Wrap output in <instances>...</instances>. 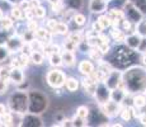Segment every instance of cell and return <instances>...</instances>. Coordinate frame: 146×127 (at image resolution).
Instances as JSON below:
<instances>
[{
    "mask_svg": "<svg viewBox=\"0 0 146 127\" xmlns=\"http://www.w3.org/2000/svg\"><path fill=\"white\" fill-rule=\"evenodd\" d=\"M126 86L131 92H141L146 88V72L141 67H133L125 74Z\"/></svg>",
    "mask_w": 146,
    "mask_h": 127,
    "instance_id": "obj_1",
    "label": "cell"
},
{
    "mask_svg": "<svg viewBox=\"0 0 146 127\" xmlns=\"http://www.w3.org/2000/svg\"><path fill=\"white\" fill-rule=\"evenodd\" d=\"M47 104H48V99L43 93L33 90L28 94V111H29V113H42L47 108Z\"/></svg>",
    "mask_w": 146,
    "mask_h": 127,
    "instance_id": "obj_2",
    "label": "cell"
},
{
    "mask_svg": "<svg viewBox=\"0 0 146 127\" xmlns=\"http://www.w3.org/2000/svg\"><path fill=\"white\" fill-rule=\"evenodd\" d=\"M9 111L17 114L26 113L28 111V94L23 92H15L9 98Z\"/></svg>",
    "mask_w": 146,
    "mask_h": 127,
    "instance_id": "obj_3",
    "label": "cell"
},
{
    "mask_svg": "<svg viewBox=\"0 0 146 127\" xmlns=\"http://www.w3.org/2000/svg\"><path fill=\"white\" fill-rule=\"evenodd\" d=\"M65 74L60 70H51L47 74V83H48L50 86L52 88H60L65 84Z\"/></svg>",
    "mask_w": 146,
    "mask_h": 127,
    "instance_id": "obj_4",
    "label": "cell"
},
{
    "mask_svg": "<svg viewBox=\"0 0 146 127\" xmlns=\"http://www.w3.org/2000/svg\"><path fill=\"white\" fill-rule=\"evenodd\" d=\"M21 126H27V127H36V126H42V120L38 117L36 113H28L26 114L21 121Z\"/></svg>",
    "mask_w": 146,
    "mask_h": 127,
    "instance_id": "obj_5",
    "label": "cell"
},
{
    "mask_svg": "<svg viewBox=\"0 0 146 127\" xmlns=\"http://www.w3.org/2000/svg\"><path fill=\"white\" fill-rule=\"evenodd\" d=\"M9 81L15 85L24 83V74L21 67H10L9 70Z\"/></svg>",
    "mask_w": 146,
    "mask_h": 127,
    "instance_id": "obj_6",
    "label": "cell"
},
{
    "mask_svg": "<svg viewBox=\"0 0 146 127\" xmlns=\"http://www.w3.org/2000/svg\"><path fill=\"white\" fill-rule=\"evenodd\" d=\"M116 57L121 65H125L126 63L127 64L131 63V60H132V57H133V53H132V51L125 49V47H119L116 53Z\"/></svg>",
    "mask_w": 146,
    "mask_h": 127,
    "instance_id": "obj_7",
    "label": "cell"
},
{
    "mask_svg": "<svg viewBox=\"0 0 146 127\" xmlns=\"http://www.w3.org/2000/svg\"><path fill=\"white\" fill-rule=\"evenodd\" d=\"M95 97H97L98 102H100V103H106L107 100H109L111 93L108 90V86L99 85L98 88H95Z\"/></svg>",
    "mask_w": 146,
    "mask_h": 127,
    "instance_id": "obj_8",
    "label": "cell"
},
{
    "mask_svg": "<svg viewBox=\"0 0 146 127\" xmlns=\"http://www.w3.org/2000/svg\"><path fill=\"white\" fill-rule=\"evenodd\" d=\"M127 18L130 19V21L139 23V22L141 21V13L137 10L136 7H133V5H130V7L127 8Z\"/></svg>",
    "mask_w": 146,
    "mask_h": 127,
    "instance_id": "obj_9",
    "label": "cell"
},
{
    "mask_svg": "<svg viewBox=\"0 0 146 127\" xmlns=\"http://www.w3.org/2000/svg\"><path fill=\"white\" fill-rule=\"evenodd\" d=\"M106 8H107L106 0H92V3H90V10L94 13L103 12Z\"/></svg>",
    "mask_w": 146,
    "mask_h": 127,
    "instance_id": "obj_10",
    "label": "cell"
},
{
    "mask_svg": "<svg viewBox=\"0 0 146 127\" xmlns=\"http://www.w3.org/2000/svg\"><path fill=\"white\" fill-rule=\"evenodd\" d=\"M118 80H119V74L116 71H111L108 76V80H107V86L109 89H114L118 85Z\"/></svg>",
    "mask_w": 146,
    "mask_h": 127,
    "instance_id": "obj_11",
    "label": "cell"
},
{
    "mask_svg": "<svg viewBox=\"0 0 146 127\" xmlns=\"http://www.w3.org/2000/svg\"><path fill=\"white\" fill-rule=\"evenodd\" d=\"M93 70H94V66H93V64H92L90 61L84 60V61H81V63L79 64V71L81 72V74L90 75L92 72H93Z\"/></svg>",
    "mask_w": 146,
    "mask_h": 127,
    "instance_id": "obj_12",
    "label": "cell"
},
{
    "mask_svg": "<svg viewBox=\"0 0 146 127\" xmlns=\"http://www.w3.org/2000/svg\"><path fill=\"white\" fill-rule=\"evenodd\" d=\"M43 53L40 52V51H36V50H32L29 55V61H32L35 65H41L43 63Z\"/></svg>",
    "mask_w": 146,
    "mask_h": 127,
    "instance_id": "obj_13",
    "label": "cell"
},
{
    "mask_svg": "<svg viewBox=\"0 0 146 127\" xmlns=\"http://www.w3.org/2000/svg\"><path fill=\"white\" fill-rule=\"evenodd\" d=\"M117 109H118V106H117L116 102H109L107 100L106 102V109H104V113L108 114V116H116L117 114Z\"/></svg>",
    "mask_w": 146,
    "mask_h": 127,
    "instance_id": "obj_14",
    "label": "cell"
},
{
    "mask_svg": "<svg viewBox=\"0 0 146 127\" xmlns=\"http://www.w3.org/2000/svg\"><path fill=\"white\" fill-rule=\"evenodd\" d=\"M140 42H141V39H140V37H137L136 35H132L126 38V43H127V46L131 47V49H137V47L140 46Z\"/></svg>",
    "mask_w": 146,
    "mask_h": 127,
    "instance_id": "obj_15",
    "label": "cell"
},
{
    "mask_svg": "<svg viewBox=\"0 0 146 127\" xmlns=\"http://www.w3.org/2000/svg\"><path fill=\"white\" fill-rule=\"evenodd\" d=\"M123 98H125V93L117 88H114L113 92L111 93V99L113 102H116V103H121L123 100Z\"/></svg>",
    "mask_w": 146,
    "mask_h": 127,
    "instance_id": "obj_16",
    "label": "cell"
},
{
    "mask_svg": "<svg viewBox=\"0 0 146 127\" xmlns=\"http://www.w3.org/2000/svg\"><path fill=\"white\" fill-rule=\"evenodd\" d=\"M65 83H66V88L69 92H76L78 88H79V81L74 78L67 79V80H65Z\"/></svg>",
    "mask_w": 146,
    "mask_h": 127,
    "instance_id": "obj_17",
    "label": "cell"
},
{
    "mask_svg": "<svg viewBox=\"0 0 146 127\" xmlns=\"http://www.w3.org/2000/svg\"><path fill=\"white\" fill-rule=\"evenodd\" d=\"M61 57H62V61L64 63H65L66 65H72L74 64V61H75V56H74V53L71 52V51H65V52H64V55L61 56Z\"/></svg>",
    "mask_w": 146,
    "mask_h": 127,
    "instance_id": "obj_18",
    "label": "cell"
},
{
    "mask_svg": "<svg viewBox=\"0 0 146 127\" xmlns=\"http://www.w3.org/2000/svg\"><path fill=\"white\" fill-rule=\"evenodd\" d=\"M50 64L52 65V66H60L61 64H62V57H61L58 53L53 52L51 56H50Z\"/></svg>",
    "mask_w": 146,
    "mask_h": 127,
    "instance_id": "obj_19",
    "label": "cell"
},
{
    "mask_svg": "<svg viewBox=\"0 0 146 127\" xmlns=\"http://www.w3.org/2000/svg\"><path fill=\"white\" fill-rule=\"evenodd\" d=\"M12 27H13V21L12 19L5 18V17H3V18L0 19V28H1V29L9 31Z\"/></svg>",
    "mask_w": 146,
    "mask_h": 127,
    "instance_id": "obj_20",
    "label": "cell"
},
{
    "mask_svg": "<svg viewBox=\"0 0 146 127\" xmlns=\"http://www.w3.org/2000/svg\"><path fill=\"white\" fill-rule=\"evenodd\" d=\"M9 52H10L9 49L5 45H0V63L7 60L8 56H9Z\"/></svg>",
    "mask_w": 146,
    "mask_h": 127,
    "instance_id": "obj_21",
    "label": "cell"
},
{
    "mask_svg": "<svg viewBox=\"0 0 146 127\" xmlns=\"http://www.w3.org/2000/svg\"><path fill=\"white\" fill-rule=\"evenodd\" d=\"M131 3H133V5L141 10V13H146V0H131Z\"/></svg>",
    "mask_w": 146,
    "mask_h": 127,
    "instance_id": "obj_22",
    "label": "cell"
},
{
    "mask_svg": "<svg viewBox=\"0 0 146 127\" xmlns=\"http://www.w3.org/2000/svg\"><path fill=\"white\" fill-rule=\"evenodd\" d=\"M76 116L81 120H84V118H86L89 116V109L86 108L85 106H81L78 108V112H76Z\"/></svg>",
    "mask_w": 146,
    "mask_h": 127,
    "instance_id": "obj_23",
    "label": "cell"
},
{
    "mask_svg": "<svg viewBox=\"0 0 146 127\" xmlns=\"http://www.w3.org/2000/svg\"><path fill=\"white\" fill-rule=\"evenodd\" d=\"M133 103H135V106H136L137 108H141V107H144L145 104H146L145 95H137V97H135Z\"/></svg>",
    "mask_w": 146,
    "mask_h": 127,
    "instance_id": "obj_24",
    "label": "cell"
},
{
    "mask_svg": "<svg viewBox=\"0 0 146 127\" xmlns=\"http://www.w3.org/2000/svg\"><path fill=\"white\" fill-rule=\"evenodd\" d=\"M53 31H55L56 33H60V35H65L67 32V27H66V24H64V23H56V25L53 27Z\"/></svg>",
    "mask_w": 146,
    "mask_h": 127,
    "instance_id": "obj_25",
    "label": "cell"
},
{
    "mask_svg": "<svg viewBox=\"0 0 146 127\" xmlns=\"http://www.w3.org/2000/svg\"><path fill=\"white\" fill-rule=\"evenodd\" d=\"M12 17L15 21H19V19L23 18V10L21 9V8H13L12 9Z\"/></svg>",
    "mask_w": 146,
    "mask_h": 127,
    "instance_id": "obj_26",
    "label": "cell"
},
{
    "mask_svg": "<svg viewBox=\"0 0 146 127\" xmlns=\"http://www.w3.org/2000/svg\"><path fill=\"white\" fill-rule=\"evenodd\" d=\"M32 10H33V13H35V17H37V18H43V17L46 15V10H44L43 8L41 7V5L33 8Z\"/></svg>",
    "mask_w": 146,
    "mask_h": 127,
    "instance_id": "obj_27",
    "label": "cell"
},
{
    "mask_svg": "<svg viewBox=\"0 0 146 127\" xmlns=\"http://www.w3.org/2000/svg\"><path fill=\"white\" fill-rule=\"evenodd\" d=\"M35 36L38 39H46L47 37H48V32H47L46 29H36Z\"/></svg>",
    "mask_w": 146,
    "mask_h": 127,
    "instance_id": "obj_28",
    "label": "cell"
},
{
    "mask_svg": "<svg viewBox=\"0 0 146 127\" xmlns=\"http://www.w3.org/2000/svg\"><path fill=\"white\" fill-rule=\"evenodd\" d=\"M69 5L71 9H80L83 7V0H69Z\"/></svg>",
    "mask_w": 146,
    "mask_h": 127,
    "instance_id": "obj_29",
    "label": "cell"
},
{
    "mask_svg": "<svg viewBox=\"0 0 146 127\" xmlns=\"http://www.w3.org/2000/svg\"><path fill=\"white\" fill-rule=\"evenodd\" d=\"M8 83L9 80H5V79H0V95L5 94L8 90Z\"/></svg>",
    "mask_w": 146,
    "mask_h": 127,
    "instance_id": "obj_30",
    "label": "cell"
},
{
    "mask_svg": "<svg viewBox=\"0 0 146 127\" xmlns=\"http://www.w3.org/2000/svg\"><path fill=\"white\" fill-rule=\"evenodd\" d=\"M9 38L10 37L8 36V31L7 29H1V31H0V45H5Z\"/></svg>",
    "mask_w": 146,
    "mask_h": 127,
    "instance_id": "obj_31",
    "label": "cell"
},
{
    "mask_svg": "<svg viewBox=\"0 0 146 127\" xmlns=\"http://www.w3.org/2000/svg\"><path fill=\"white\" fill-rule=\"evenodd\" d=\"M9 67H0V79L9 80Z\"/></svg>",
    "mask_w": 146,
    "mask_h": 127,
    "instance_id": "obj_32",
    "label": "cell"
},
{
    "mask_svg": "<svg viewBox=\"0 0 146 127\" xmlns=\"http://www.w3.org/2000/svg\"><path fill=\"white\" fill-rule=\"evenodd\" d=\"M74 21H75V23L76 24L81 25V24L85 23V17H84L83 14H76V15L74 17Z\"/></svg>",
    "mask_w": 146,
    "mask_h": 127,
    "instance_id": "obj_33",
    "label": "cell"
},
{
    "mask_svg": "<svg viewBox=\"0 0 146 127\" xmlns=\"http://www.w3.org/2000/svg\"><path fill=\"white\" fill-rule=\"evenodd\" d=\"M139 33L141 36H146V22H141L140 21L139 24Z\"/></svg>",
    "mask_w": 146,
    "mask_h": 127,
    "instance_id": "obj_34",
    "label": "cell"
},
{
    "mask_svg": "<svg viewBox=\"0 0 146 127\" xmlns=\"http://www.w3.org/2000/svg\"><path fill=\"white\" fill-rule=\"evenodd\" d=\"M98 22H99V24L102 25L103 28L108 27V25L111 24V22H109V19L107 18V17H100V18H99V21H98Z\"/></svg>",
    "mask_w": 146,
    "mask_h": 127,
    "instance_id": "obj_35",
    "label": "cell"
},
{
    "mask_svg": "<svg viewBox=\"0 0 146 127\" xmlns=\"http://www.w3.org/2000/svg\"><path fill=\"white\" fill-rule=\"evenodd\" d=\"M69 41H71L72 43H79V42L81 41L80 35H76V33H74V35H71V36L69 37Z\"/></svg>",
    "mask_w": 146,
    "mask_h": 127,
    "instance_id": "obj_36",
    "label": "cell"
},
{
    "mask_svg": "<svg viewBox=\"0 0 146 127\" xmlns=\"http://www.w3.org/2000/svg\"><path fill=\"white\" fill-rule=\"evenodd\" d=\"M8 112H10L9 108H8L4 103H0V116H4L5 113H8Z\"/></svg>",
    "mask_w": 146,
    "mask_h": 127,
    "instance_id": "obj_37",
    "label": "cell"
},
{
    "mask_svg": "<svg viewBox=\"0 0 146 127\" xmlns=\"http://www.w3.org/2000/svg\"><path fill=\"white\" fill-rule=\"evenodd\" d=\"M130 118H131V112H130V109H125V111L122 112V120L128 121Z\"/></svg>",
    "mask_w": 146,
    "mask_h": 127,
    "instance_id": "obj_38",
    "label": "cell"
},
{
    "mask_svg": "<svg viewBox=\"0 0 146 127\" xmlns=\"http://www.w3.org/2000/svg\"><path fill=\"white\" fill-rule=\"evenodd\" d=\"M19 8H21L23 12H24L26 9H29V8H31V7H29V1H22L21 4H19Z\"/></svg>",
    "mask_w": 146,
    "mask_h": 127,
    "instance_id": "obj_39",
    "label": "cell"
},
{
    "mask_svg": "<svg viewBox=\"0 0 146 127\" xmlns=\"http://www.w3.org/2000/svg\"><path fill=\"white\" fill-rule=\"evenodd\" d=\"M141 122L144 123V125H146V116L145 117H141Z\"/></svg>",
    "mask_w": 146,
    "mask_h": 127,
    "instance_id": "obj_40",
    "label": "cell"
},
{
    "mask_svg": "<svg viewBox=\"0 0 146 127\" xmlns=\"http://www.w3.org/2000/svg\"><path fill=\"white\" fill-rule=\"evenodd\" d=\"M50 3H52V4H57L58 1H60V0H48Z\"/></svg>",
    "mask_w": 146,
    "mask_h": 127,
    "instance_id": "obj_41",
    "label": "cell"
},
{
    "mask_svg": "<svg viewBox=\"0 0 146 127\" xmlns=\"http://www.w3.org/2000/svg\"><path fill=\"white\" fill-rule=\"evenodd\" d=\"M7 1H8V3H15L17 0H7Z\"/></svg>",
    "mask_w": 146,
    "mask_h": 127,
    "instance_id": "obj_42",
    "label": "cell"
}]
</instances>
